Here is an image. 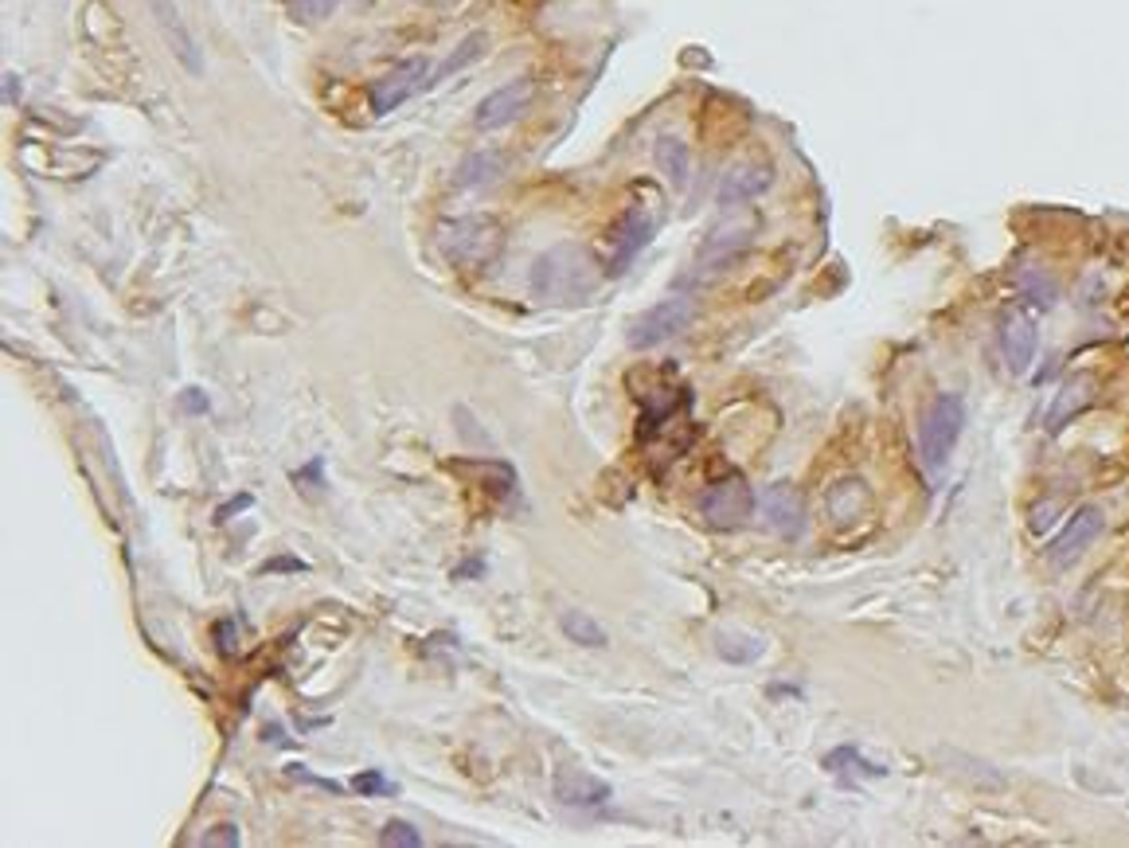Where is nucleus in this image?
Returning a JSON list of instances; mask_svg holds the SVG:
<instances>
[{
    "instance_id": "nucleus-12",
    "label": "nucleus",
    "mask_w": 1129,
    "mask_h": 848,
    "mask_svg": "<svg viewBox=\"0 0 1129 848\" xmlns=\"http://www.w3.org/2000/svg\"><path fill=\"white\" fill-rule=\"evenodd\" d=\"M774 184V164L771 161H743L723 176L719 184V204L723 207H743L759 200L762 192H771Z\"/></svg>"
},
{
    "instance_id": "nucleus-5",
    "label": "nucleus",
    "mask_w": 1129,
    "mask_h": 848,
    "mask_svg": "<svg viewBox=\"0 0 1129 848\" xmlns=\"http://www.w3.org/2000/svg\"><path fill=\"white\" fill-rule=\"evenodd\" d=\"M442 250L462 266H485L501 250V227L485 215L458 219L442 232Z\"/></svg>"
},
{
    "instance_id": "nucleus-23",
    "label": "nucleus",
    "mask_w": 1129,
    "mask_h": 848,
    "mask_svg": "<svg viewBox=\"0 0 1129 848\" xmlns=\"http://www.w3.org/2000/svg\"><path fill=\"white\" fill-rule=\"evenodd\" d=\"M341 4H348V0H286V12H290L298 24H318V20L333 17Z\"/></svg>"
},
{
    "instance_id": "nucleus-11",
    "label": "nucleus",
    "mask_w": 1129,
    "mask_h": 848,
    "mask_svg": "<svg viewBox=\"0 0 1129 848\" xmlns=\"http://www.w3.org/2000/svg\"><path fill=\"white\" fill-rule=\"evenodd\" d=\"M1103 508H1095V505H1083V508H1075L1071 513V520L1063 524V532L1055 536L1052 544H1047V556H1052V563H1060V567H1067L1071 559H1078L1083 551L1090 548V544L1103 536Z\"/></svg>"
},
{
    "instance_id": "nucleus-26",
    "label": "nucleus",
    "mask_w": 1129,
    "mask_h": 848,
    "mask_svg": "<svg viewBox=\"0 0 1129 848\" xmlns=\"http://www.w3.org/2000/svg\"><path fill=\"white\" fill-rule=\"evenodd\" d=\"M352 790H356V794H364V797H376V794H395V786L384 779V771H359L356 779H352Z\"/></svg>"
},
{
    "instance_id": "nucleus-17",
    "label": "nucleus",
    "mask_w": 1129,
    "mask_h": 848,
    "mask_svg": "<svg viewBox=\"0 0 1129 848\" xmlns=\"http://www.w3.org/2000/svg\"><path fill=\"white\" fill-rule=\"evenodd\" d=\"M1090 387H1095V379H1090V376H1075V379H1071V384L1060 391V399H1055V407L1047 411V427L1060 430L1063 422L1075 419L1083 407H1090V399H1095V391H1090Z\"/></svg>"
},
{
    "instance_id": "nucleus-4",
    "label": "nucleus",
    "mask_w": 1129,
    "mask_h": 848,
    "mask_svg": "<svg viewBox=\"0 0 1129 848\" xmlns=\"http://www.w3.org/2000/svg\"><path fill=\"white\" fill-rule=\"evenodd\" d=\"M692 318H696V305H692V298H665V301H657L653 309H645L642 318H634V325H630V344L634 348H653V344H665V341H673V336H680L688 325H692Z\"/></svg>"
},
{
    "instance_id": "nucleus-2",
    "label": "nucleus",
    "mask_w": 1129,
    "mask_h": 848,
    "mask_svg": "<svg viewBox=\"0 0 1129 848\" xmlns=\"http://www.w3.org/2000/svg\"><path fill=\"white\" fill-rule=\"evenodd\" d=\"M961 430H966V404L958 395H934V404L926 407L923 422H918V450H923L926 465L938 470V465L950 462Z\"/></svg>"
},
{
    "instance_id": "nucleus-6",
    "label": "nucleus",
    "mask_w": 1129,
    "mask_h": 848,
    "mask_svg": "<svg viewBox=\"0 0 1129 848\" xmlns=\"http://www.w3.org/2000/svg\"><path fill=\"white\" fill-rule=\"evenodd\" d=\"M653 232H657V223H653V215L645 212V207H630V212L617 215L614 227H610V235H606V270L610 275H625L630 262L649 247Z\"/></svg>"
},
{
    "instance_id": "nucleus-33",
    "label": "nucleus",
    "mask_w": 1129,
    "mask_h": 848,
    "mask_svg": "<svg viewBox=\"0 0 1129 848\" xmlns=\"http://www.w3.org/2000/svg\"><path fill=\"white\" fill-rule=\"evenodd\" d=\"M301 559H275V563H266V571H301Z\"/></svg>"
},
{
    "instance_id": "nucleus-8",
    "label": "nucleus",
    "mask_w": 1129,
    "mask_h": 848,
    "mask_svg": "<svg viewBox=\"0 0 1129 848\" xmlns=\"http://www.w3.org/2000/svg\"><path fill=\"white\" fill-rule=\"evenodd\" d=\"M531 98H536V83H531L528 75H520V78H508L505 86H496L493 95H485L477 103V110H473V126L477 129H505L508 121H516L524 110L531 106Z\"/></svg>"
},
{
    "instance_id": "nucleus-27",
    "label": "nucleus",
    "mask_w": 1129,
    "mask_h": 848,
    "mask_svg": "<svg viewBox=\"0 0 1129 848\" xmlns=\"http://www.w3.org/2000/svg\"><path fill=\"white\" fill-rule=\"evenodd\" d=\"M200 845H204V848H235V845H239V825H232V822L212 825V829L200 837Z\"/></svg>"
},
{
    "instance_id": "nucleus-3",
    "label": "nucleus",
    "mask_w": 1129,
    "mask_h": 848,
    "mask_svg": "<svg viewBox=\"0 0 1129 848\" xmlns=\"http://www.w3.org/2000/svg\"><path fill=\"white\" fill-rule=\"evenodd\" d=\"M754 505H759V497H754V489L746 485V477H739V473H728V477L711 481V485L700 493L703 524H711V528H719V532L743 528V524L754 516Z\"/></svg>"
},
{
    "instance_id": "nucleus-29",
    "label": "nucleus",
    "mask_w": 1129,
    "mask_h": 848,
    "mask_svg": "<svg viewBox=\"0 0 1129 848\" xmlns=\"http://www.w3.org/2000/svg\"><path fill=\"white\" fill-rule=\"evenodd\" d=\"M286 774H293V779H301V782H313V786L329 790V794H341V786H336V782H329V779H318V774H309V771H301V766H298V763H293V766H286Z\"/></svg>"
},
{
    "instance_id": "nucleus-14",
    "label": "nucleus",
    "mask_w": 1129,
    "mask_h": 848,
    "mask_svg": "<svg viewBox=\"0 0 1129 848\" xmlns=\"http://www.w3.org/2000/svg\"><path fill=\"white\" fill-rule=\"evenodd\" d=\"M1001 348H1004V364L1009 372L1024 376L1028 364L1035 361V321L1028 313H1009L1001 321Z\"/></svg>"
},
{
    "instance_id": "nucleus-22",
    "label": "nucleus",
    "mask_w": 1129,
    "mask_h": 848,
    "mask_svg": "<svg viewBox=\"0 0 1129 848\" xmlns=\"http://www.w3.org/2000/svg\"><path fill=\"white\" fill-rule=\"evenodd\" d=\"M481 52H485V32H473V35H465V40L458 43V52L450 55V60H445L442 67L434 71V78H450V75H458V71H462L470 60H477Z\"/></svg>"
},
{
    "instance_id": "nucleus-25",
    "label": "nucleus",
    "mask_w": 1129,
    "mask_h": 848,
    "mask_svg": "<svg viewBox=\"0 0 1129 848\" xmlns=\"http://www.w3.org/2000/svg\"><path fill=\"white\" fill-rule=\"evenodd\" d=\"M1024 293H1028V301L1032 305H1055V298H1060V286L1052 282L1047 275H1040V270H1028L1024 275Z\"/></svg>"
},
{
    "instance_id": "nucleus-31",
    "label": "nucleus",
    "mask_w": 1129,
    "mask_h": 848,
    "mask_svg": "<svg viewBox=\"0 0 1129 848\" xmlns=\"http://www.w3.org/2000/svg\"><path fill=\"white\" fill-rule=\"evenodd\" d=\"M184 411H200V415L207 411V395L200 391V387H189V391H184Z\"/></svg>"
},
{
    "instance_id": "nucleus-30",
    "label": "nucleus",
    "mask_w": 1129,
    "mask_h": 848,
    "mask_svg": "<svg viewBox=\"0 0 1129 848\" xmlns=\"http://www.w3.org/2000/svg\"><path fill=\"white\" fill-rule=\"evenodd\" d=\"M1052 520H1055V505H1040L1032 513V532H1047L1052 528Z\"/></svg>"
},
{
    "instance_id": "nucleus-1",
    "label": "nucleus",
    "mask_w": 1129,
    "mask_h": 848,
    "mask_svg": "<svg viewBox=\"0 0 1129 848\" xmlns=\"http://www.w3.org/2000/svg\"><path fill=\"white\" fill-rule=\"evenodd\" d=\"M591 262L579 247H556L531 266V290L544 301H567L582 298L591 290Z\"/></svg>"
},
{
    "instance_id": "nucleus-15",
    "label": "nucleus",
    "mask_w": 1129,
    "mask_h": 848,
    "mask_svg": "<svg viewBox=\"0 0 1129 848\" xmlns=\"http://www.w3.org/2000/svg\"><path fill=\"white\" fill-rule=\"evenodd\" d=\"M556 794H559V802H563V806H574V809H599V806H606V802H610V786H606V782L591 779V774H582L579 766H563V771H559Z\"/></svg>"
},
{
    "instance_id": "nucleus-9",
    "label": "nucleus",
    "mask_w": 1129,
    "mask_h": 848,
    "mask_svg": "<svg viewBox=\"0 0 1129 848\" xmlns=\"http://www.w3.org/2000/svg\"><path fill=\"white\" fill-rule=\"evenodd\" d=\"M759 513L766 528L778 532L782 540H797L805 532V497L789 481H774L759 493Z\"/></svg>"
},
{
    "instance_id": "nucleus-28",
    "label": "nucleus",
    "mask_w": 1129,
    "mask_h": 848,
    "mask_svg": "<svg viewBox=\"0 0 1129 848\" xmlns=\"http://www.w3.org/2000/svg\"><path fill=\"white\" fill-rule=\"evenodd\" d=\"M215 637H219V653H227V657H235V653H239V645H235V626H232V622H219V626H215Z\"/></svg>"
},
{
    "instance_id": "nucleus-21",
    "label": "nucleus",
    "mask_w": 1129,
    "mask_h": 848,
    "mask_svg": "<svg viewBox=\"0 0 1129 848\" xmlns=\"http://www.w3.org/2000/svg\"><path fill=\"white\" fill-rule=\"evenodd\" d=\"M501 172H505V161H501L496 153L465 157L462 169H458V184H462V189H485V184H493Z\"/></svg>"
},
{
    "instance_id": "nucleus-7",
    "label": "nucleus",
    "mask_w": 1129,
    "mask_h": 848,
    "mask_svg": "<svg viewBox=\"0 0 1129 848\" xmlns=\"http://www.w3.org/2000/svg\"><path fill=\"white\" fill-rule=\"evenodd\" d=\"M149 12L157 20V32L164 35V47L180 60V67L189 71V75H204V52H200L196 35H192L189 20L180 17L176 0H146Z\"/></svg>"
},
{
    "instance_id": "nucleus-16",
    "label": "nucleus",
    "mask_w": 1129,
    "mask_h": 848,
    "mask_svg": "<svg viewBox=\"0 0 1129 848\" xmlns=\"http://www.w3.org/2000/svg\"><path fill=\"white\" fill-rule=\"evenodd\" d=\"M825 505H829L832 524H837V528H848V524L864 520L868 516V508H872V493H868V485L860 477H845L829 489Z\"/></svg>"
},
{
    "instance_id": "nucleus-20",
    "label": "nucleus",
    "mask_w": 1129,
    "mask_h": 848,
    "mask_svg": "<svg viewBox=\"0 0 1129 848\" xmlns=\"http://www.w3.org/2000/svg\"><path fill=\"white\" fill-rule=\"evenodd\" d=\"M559 630H563L567 637H571L574 645H582V650H602V645L610 642L606 637V630L594 622L587 610H563V618H559Z\"/></svg>"
},
{
    "instance_id": "nucleus-24",
    "label": "nucleus",
    "mask_w": 1129,
    "mask_h": 848,
    "mask_svg": "<svg viewBox=\"0 0 1129 848\" xmlns=\"http://www.w3.org/2000/svg\"><path fill=\"white\" fill-rule=\"evenodd\" d=\"M379 845H387V848H419L422 845V833L415 829L411 822H387L384 829H379Z\"/></svg>"
},
{
    "instance_id": "nucleus-13",
    "label": "nucleus",
    "mask_w": 1129,
    "mask_h": 848,
    "mask_svg": "<svg viewBox=\"0 0 1129 848\" xmlns=\"http://www.w3.org/2000/svg\"><path fill=\"white\" fill-rule=\"evenodd\" d=\"M751 235H754L751 223H728V227H716L700 247V275H716V270H723V266L735 262V258L751 247Z\"/></svg>"
},
{
    "instance_id": "nucleus-32",
    "label": "nucleus",
    "mask_w": 1129,
    "mask_h": 848,
    "mask_svg": "<svg viewBox=\"0 0 1129 848\" xmlns=\"http://www.w3.org/2000/svg\"><path fill=\"white\" fill-rule=\"evenodd\" d=\"M239 508H250V497H247V493H243V497H235L232 505H223V508H219V520H232V516L239 513Z\"/></svg>"
},
{
    "instance_id": "nucleus-19",
    "label": "nucleus",
    "mask_w": 1129,
    "mask_h": 848,
    "mask_svg": "<svg viewBox=\"0 0 1129 848\" xmlns=\"http://www.w3.org/2000/svg\"><path fill=\"white\" fill-rule=\"evenodd\" d=\"M716 653L731 665H751L766 653V642L754 634H743V630H719L716 634Z\"/></svg>"
},
{
    "instance_id": "nucleus-10",
    "label": "nucleus",
    "mask_w": 1129,
    "mask_h": 848,
    "mask_svg": "<svg viewBox=\"0 0 1129 848\" xmlns=\"http://www.w3.org/2000/svg\"><path fill=\"white\" fill-rule=\"evenodd\" d=\"M422 83H430V63L422 60H402L399 67H391L387 75H379L376 83L368 86V106L372 114H391L399 110L407 98L419 90Z\"/></svg>"
},
{
    "instance_id": "nucleus-18",
    "label": "nucleus",
    "mask_w": 1129,
    "mask_h": 848,
    "mask_svg": "<svg viewBox=\"0 0 1129 848\" xmlns=\"http://www.w3.org/2000/svg\"><path fill=\"white\" fill-rule=\"evenodd\" d=\"M657 164H660V172L668 176V184L673 189H685L688 184V172H692V153H688V141H680V138H660L657 141Z\"/></svg>"
}]
</instances>
